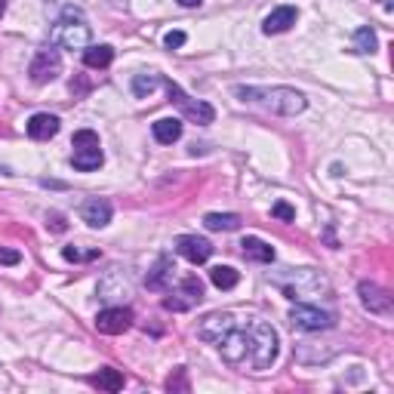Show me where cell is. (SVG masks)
Wrapping results in <instances>:
<instances>
[{"instance_id": "cell-1", "label": "cell", "mask_w": 394, "mask_h": 394, "mask_svg": "<svg viewBox=\"0 0 394 394\" xmlns=\"http://www.w3.org/2000/svg\"><path fill=\"white\" fill-rule=\"evenodd\" d=\"M197 336L204 342H213L231 367L268 370L277 361V333L262 318L238 320L231 311H216L204 318Z\"/></svg>"}, {"instance_id": "cell-9", "label": "cell", "mask_w": 394, "mask_h": 394, "mask_svg": "<svg viewBox=\"0 0 394 394\" xmlns=\"http://www.w3.org/2000/svg\"><path fill=\"white\" fill-rule=\"evenodd\" d=\"M176 253L182 256V259H188L191 265H200L213 256V243L206 238H197V234H182V238L176 240Z\"/></svg>"}, {"instance_id": "cell-10", "label": "cell", "mask_w": 394, "mask_h": 394, "mask_svg": "<svg viewBox=\"0 0 394 394\" xmlns=\"http://www.w3.org/2000/svg\"><path fill=\"white\" fill-rule=\"evenodd\" d=\"M357 293H361L363 308H370L372 314H382V318H388V314H391V296H388V293H385L379 284L363 281L361 286H357Z\"/></svg>"}, {"instance_id": "cell-20", "label": "cell", "mask_w": 394, "mask_h": 394, "mask_svg": "<svg viewBox=\"0 0 394 394\" xmlns=\"http://www.w3.org/2000/svg\"><path fill=\"white\" fill-rule=\"evenodd\" d=\"M90 382L99 385L102 391H120V388H124V372L105 367V370H99L96 376H90Z\"/></svg>"}, {"instance_id": "cell-18", "label": "cell", "mask_w": 394, "mask_h": 394, "mask_svg": "<svg viewBox=\"0 0 394 394\" xmlns=\"http://www.w3.org/2000/svg\"><path fill=\"white\" fill-rule=\"evenodd\" d=\"M111 59H114V49L108 44H102V47H87L83 49V65L87 68H108L111 65Z\"/></svg>"}, {"instance_id": "cell-19", "label": "cell", "mask_w": 394, "mask_h": 394, "mask_svg": "<svg viewBox=\"0 0 394 394\" xmlns=\"http://www.w3.org/2000/svg\"><path fill=\"white\" fill-rule=\"evenodd\" d=\"M204 225L210 228V231H238L240 216H234V213H206Z\"/></svg>"}, {"instance_id": "cell-27", "label": "cell", "mask_w": 394, "mask_h": 394, "mask_svg": "<svg viewBox=\"0 0 394 394\" xmlns=\"http://www.w3.org/2000/svg\"><path fill=\"white\" fill-rule=\"evenodd\" d=\"M167 388H170V391H188V382H185V370H176V376L167 379Z\"/></svg>"}, {"instance_id": "cell-22", "label": "cell", "mask_w": 394, "mask_h": 394, "mask_svg": "<svg viewBox=\"0 0 394 394\" xmlns=\"http://www.w3.org/2000/svg\"><path fill=\"white\" fill-rule=\"evenodd\" d=\"M161 81H163V77H157V74H136L133 77V92L139 99H148L157 87H161Z\"/></svg>"}, {"instance_id": "cell-7", "label": "cell", "mask_w": 394, "mask_h": 394, "mask_svg": "<svg viewBox=\"0 0 394 394\" xmlns=\"http://www.w3.org/2000/svg\"><path fill=\"white\" fill-rule=\"evenodd\" d=\"M333 314L329 311H320L314 305H296L290 311V324L296 329H305V333H320V329H329L333 327Z\"/></svg>"}, {"instance_id": "cell-21", "label": "cell", "mask_w": 394, "mask_h": 394, "mask_svg": "<svg viewBox=\"0 0 394 394\" xmlns=\"http://www.w3.org/2000/svg\"><path fill=\"white\" fill-rule=\"evenodd\" d=\"M210 281H213V286H219V290H234L240 281V274L231 268V265H216V268L210 271Z\"/></svg>"}, {"instance_id": "cell-2", "label": "cell", "mask_w": 394, "mask_h": 394, "mask_svg": "<svg viewBox=\"0 0 394 394\" xmlns=\"http://www.w3.org/2000/svg\"><path fill=\"white\" fill-rule=\"evenodd\" d=\"M234 96L243 99V102L262 105V108L274 114H284V117L305 111V96L290 87H234Z\"/></svg>"}, {"instance_id": "cell-28", "label": "cell", "mask_w": 394, "mask_h": 394, "mask_svg": "<svg viewBox=\"0 0 394 394\" xmlns=\"http://www.w3.org/2000/svg\"><path fill=\"white\" fill-rule=\"evenodd\" d=\"M0 262H3V265H19V262H22V256H19L16 249L0 247Z\"/></svg>"}, {"instance_id": "cell-24", "label": "cell", "mask_w": 394, "mask_h": 394, "mask_svg": "<svg viewBox=\"0 0 394 394\" xmlns=\"http://www.w3.org/2000/svg\"><path fill=\"white\" fill-rule=\"evenodd\" d=\"M179 286H182V293L188 296V302H200V299H204V284H200L195 274L185 277V281L179 284Z\"/></svg>"}, {"instance_id": "cell-17", "label": "cell", "mask_w": 394, "mask_h": 394, "mask_svg": "<svg viewBox=\"0 0 394 394\" xmlns=\"http://www.w3.org/2000/svg\"><path fill=\"white\" fill-rule=\"evenodd\" d=\"M154 139L161 142V145H173V142H179V136H182V120L179 117H161L154 120Z\"/></svg>"}, {"instance_id": "cell-4", "label": "cell", "mask_w": 394, "mask_h": 394, "mask_svg": "<svg viewBox=\"0 0 394 394\" xmlns=\"http://www.w3.org/2000/svg\"><path fill=\"white\" fill-rule=\"evenodd\" d=\"M274 284L284 290L286 299H302L308 293H318L320 286H327L324 277L311 268H284V274H277Z\"/></svg>"}, {"instance_id": "cell-30", "label": "cell", "mask_w": 394, "mask_h": 394, "mask_svg": "<svg viewBox=\"0 0 394 394\" xmlns=\"http://www.w3.org/2000/svg\"><path fill=\"white\" fill-rule=\"evenodd\" d=\"M200 3H204V0H179V6H188V10L191 6H200Z\"/></svg>"}, {"instance_id": "cell-3", "label": "cell", "mask_w": 394, "mask_h": 394, "mask_svg": "<svg viewBox=\"0 0 394 394\" xmlns=\"http://www.w3.org/2000/svg\"><path fill=\"white\" fill-rule=\"evenodd\" d=\"M53 40L62 44L65 49H83L90 47V28L83 25V13L81 10H68L62 13V19L53 28Z\"/></svg>"}, {"instance_id": "cell-16", "label": "cell", "mask_w": 394, "mask_h": 394, "mask_svg": "<svg viewBox=\"0 0 394 394\" xmlns=\"http://www.w3.org/2000/svg\"><path fill=\"white\" fill-rule=\"evenodd\" d=\"M240 249H243V256H247L249 262H262V265L274 262V247H271V243H265L262 238H243Z\"/></svg>"}, {"instance_id": "cell-15", "label": "cell", "mask_w": 394, "mask_h": 394, "mask_svg": "<svg viewBox=\"0 0 394 394\" xmlns=\"http://www.w3.org/2000/svg\"><path fill=\"white\" fill-rule=\"evenodd\" d=\"M102 145H83V148H74V157H71V163H74V170H81V173H90V170H99L102 167Z\"/></svg>"}, {"instance_id": "cell-31", "label": "cell", "mask_w": 394, "mask_h": 394, "mask_svg": "<svg viewBox=\"0 0 394 394\" xmlns=\"http://www.w3.org/2000/svg\"><path fill=\"white\" fill-rule=\"evenodd\" d=\"M3 13H6V0H0V16H3Z\"/></svg>"}, {"instance_id": "cell-25", "label": "cell", "mask_w": 394, "mask_h": 394, "mask_svg": "<svg viewBox=\"0 0 394 394\" xmlns=\"http://www.w3.org/2000/svg\"><path fill=\"white\" fill-rule=\"evenodd\" d=\"M271 216L281 219V222H296V210H293L286 200H277V204L271 206Z\"/></svg>"}, {"instance_id": "cell-26", "label": "cell", "mask_w": 394, "mask_h": 394, "mask_svg": "<svg viewBox=\"0 0 394 394\" xmlns=\"http://www.w3.org/2000/svg\"><path fill=\"white\" fill-rule=\"evenodd\" d=\"M62 256H65L68 262H83V259H96L99 249H92V253H81L77 247H65V249H62Z\"/></svg>"}, {"instance_id": "cell-23", "label": "cell", "mask_w": 394, "mask_h": 394, "mask_svg": "<svg viewBox=\"0 0 394 394\" xmlns=\"http://www.w3.org/2000/svg\"><path fill=\"white\" fill-rule=\"evenodd\" d=\"M379 40H376V31L372 28H357L354 31V49L357 53H376Z\"/></svg>"}, {"instance_id": "cell-11", "label": "cell", "mask_w": 394, "mask_h": 394, "mask_svg": "<svg viewBox=\"0 0 394 394\" xmlns=\"http://www.w3.org/2000/svg\"><path fill=\"white\" fill-rule=\"evenodd\" d=\"M111 204L105 197H90L87 204H83V210H81V216L83 222H87L90 228H105L111 222Z\"/></svg>"}, {"instance_id": "cell-14", "label": "cell", "mask_w": 394, "mask_h": 394, "mask_svg": "<svg viewBox=\"0 0 394 394\" xmlns=\"http://www.w3.org/2000/svg\"><path fill=\"white\" fill-rule=\"evenodd\" d=\"M173 271H176V265L163 256V259L154 265V271H148V277H145L148 290H157V293L170 290V286H173Z\"/></svg>"}, {"instance_id": "cell-8", "label": "cell", "mask_w": 394, "mask_h": 394, "mask_svg": "<svg viewBox=\"0 0 394 394\" xmlns=\"http://www.w3.org/2000/svg\"><path fill=\"white\" fill-rule=\"evenodd\" d=\"M133 327V308H105L96 318V329L102 336H120Z\"/></svg>"}, {"instance_id": "cell-29", "label": "cell", "mask_w": 394, "mask_h": 394, "mask_svg": "<svg viewBox=\"0 0 394 394\" xmlns=\"http://www.w3.org/2000/svg\"><path fill=\"white\" fill-rule=\"evenodd\" d=\"M163 44H167L170 49H176V47H182L185 44V31H170L167 38H163Z\"/></svg>"}, {"instance_id": "cell-5", "label": "cell", "mask_w": 394, "mask_h": 394, "mask_svg": "<svg viewBox=\"0 0 394 394\" xmlns=\"http://www.w3.org/2000/svg\"><path fill=\"white\" fill-rule=\"evenodd\" d=\"M163 87H167V92H170V99L182 108V114L191 120V124H200V126H206V124H213L216 120V111H213V105H206V102H197V99H191L188 92H185L179 83H173V81H161Z\"/></svg>"}, {"instance_id": "cell-6", "label": "cell", "mask_w": 394, "mask_h": 394, "mask_svg": "<svg viewBox=\"0 0 394 394\" xmlns=\"http://www.w3.org/2000/svg\"><path fill=\"white\" fill-rule=\"evenodd\" d=\"M28 74H31V81L38 83V87H44V83H49V81H56V77L62 74V56H59V49H53V47L40 49V53L34 56Z\"/></svg>"}, {"instance_id": "cell-13", "label": "cell", "mask_w": 394, "mask_h": 394, "mask_svg": "<svg viewBox=\"0 0 394 394\" xmlns=\"http://www.w3.org/2000/svg\"><path fill=\"white\" fill-rule=\"evenodd\" d=\"M56 133H59V117H56V114H34V117L28 120V136H31L34 142H47V139H53Z\"/></svg>"}, {"instance_id": "cell-12", "label": "cell", "mask_w": 394, "mask_h": 394, "mask_svg": "<svg viewBox=\"0 0 394 394\" xmlns=\"http://www.w3.org/2000/svg\"><path fill=\"white\" fill-rule=\"evenodd\" d=\"M296 19H299L296 6H277V10L271 13L268 19H265L262 31L265 34H284V31H290V28L296 25Z\"/></svg>"}]
</instances>
